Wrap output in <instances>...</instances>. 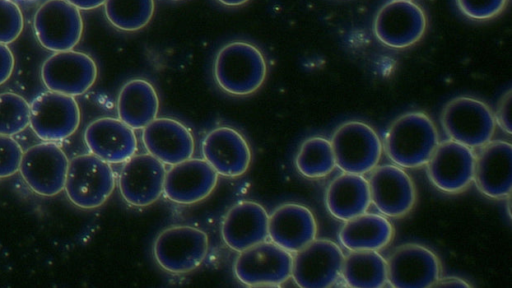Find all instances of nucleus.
I'll list each match as a JSON object with an SVG mask.
<instances>
[{
  "label": "nucleus",
  "instance_id": "obj_1",
  "mask_svg": "<svg viewBox=\"0 0 512 288\" xmlns=\"http://www.w3.org/2000/svg\"><path fill=\"white\" fill-rule=\"evenodd\" d=\"M438 143V131L430 117L421 111H410L391 123L382 146L395 165L418 168L427 163Z\"/></svg>",
  "mask_w": 512,
  "mask_h": 288
},
{
  "label": "nucleus",
  "instance_id": "obj_2",
  "mask_svg": "<svg viewBox=\"0 0 512 288\" xmlns=\"http://www.w3.org/2000/svg\"><path fill=\"white\" fill-rule=\"evenodd\" d=\"M213 70L215 81L223 91L233 96H247L264 83L267 63L257 46L233 41L217 52Z\"/></svg>",
  "mask_w": 512,
  "mask_h": 288
},
{
  "label": "nucleus",
  "instance_id": "obj_3",
  "mask_svg": "<svg viewBox=\"0 0 512 288\" xmlns=\"http://www.w3.org/2000/svg\"><path fill=\"white\" fill-rule=\"evenodd\" d=\"M116 186L111 164L87 153L69 160L64 190L72 204L81 209L102 206Z\"/></svg>",
  "mask_w": 512,
  "mask_h": 288
},
{
  "label": "nucleus",
  "instance_id": "obj_4",
  "mask_svg": "<svg viewBox=\"0 0 512 288\" xmlns=\"http://www.w3.org/2000/svg\"><path fill=\"white\" fill-rule=\"evenodd\" d=\"M441 124L449 139L471 149L491 141L496 128L490 107L469 96H458L447 102L441 113Z\"/></svg>",
  "mask_w": 512,
  "mask_h": 288
},
{
  "label": "nucleus",
  "instance_id": "obj_5",
  "mask_svg": "<svg viewBox=\"0 0 512 288\" xmlns=\"http://www.w3.org/2000/svg\"><path fill=\"white\" fill-rule=\"evenodd\" d=\"M207 233L190 225H174L162 230L153 244L158 265L171 274H186L198 268L207 256Z\"/></svg>",
  "mask_w": 512,
  "mask_h": 288
},
{
  "label": "nucleus",
  "instance_id": "obj_6",
  "mask_svg": "<svg viewBox=\"0 0 512 288\" xmlns=\"http://www.w3.org/2000/svg\"><path fill=\"white\" fill-rule=\"evenodd\" d=\"M293 254L270 240L239 252L233 265L236 279L249 287H276L291 278Z\"/></svg>",
  "mask_w": 512,
  "mask_h": 288
},
{
  "label": "nucleus",
  "instance_id": "obj_7",
  "mask_svg": "<svg viewBox=\"0 0 512 288\" xmlns=\"http://www.w3.org/2000/svg\"><path fill=\"white\" fill-rule=\"evenodd\" d=\"M336 166L343 172L366 174L375 168L383 146L375 130L360 121L341 124L330 140Z\"/></svg>",
  "mask_w": 512,
  "mask_h": 288
},
{
  "label": "nucleus",
  "instance_id": "obj_8",
  "mask_svg": "<svg viewBox=\"0 0 512 288\" xmlns=\"http://www.w3.org/2000/svg\"><path fill=\"white\" fill-rule=\"evenodd\" d=\"M427 25L426 13L417 3L390 0L377 11L373 21V32L385 46L404 49L421 40Z\"/></svg>",
  "mask_w": 512,
  "mask_h": 288
},
{
  "label": "nucleus",
  "instance_id": "obj_9",
  "mask_svg": "<svg viewBox=\"0 0 512 288\" xmlns=\"http://www.w3.org/2000/svg\"><path fill=\"white\" fill-rule=\"evenodd\" d=\"M80 118V108L73 96L48 90L30 104L29 126L44 142H59L72 136Z\"/></svg>",
  "mask_w": 512,
  "mask_h": 288
},
{
  "label": "nucleus",
  "instance_id": "obj_10",
  "mask_svg": "<svg viewBox=\"0 0 512 288\" xmlns=\"http://www.w3.org/2000/svg\"><path fill=\"white\" fill-rule=\"evenodd\" d=\"M68 164L56 142L42 141L23 151L19 172L34 193L52 197L64 190Z\"/></svg>",
  "mask_w": 512,
  "mask_h": 288
},
{
  "label": "nucleus",
  "instance_id": "obj_11",
  "mask_svg": "<svg viewBox=\"0 0 512 288\" xmlns=\"http://www.w3.org/2000/svg\"><path fill=\"white\" fill-rule=\"evenodd\" d=\"M33 28L39 43L47 50H72L83 33L80 10L66 0H47L36 11Z\"/></svg>",
  "mask_w": 512,
  "mask_h": 288
},
{
  "label": "nucleus",
  "instance_id": "obj_12",
  "mask_svg": "<svg viewBox=\"0 0 512 288\" xmlns=\"http://www.w3.org/2000/svg\"><path fill=\"white\" fill-rule=\"evenodd\" d=\"M344 254L328 239H314L293 254L291 278L302 288H328L341 275Z\"/></svg>",
  "mask_w": 512,
  "mask_h": 288
},
{
  "label": "nucleus",
  "instance_id": "obj_13",
  "mask_svg": "<svg viewBox=\"0 0 512 288\" xmlns=\"http://www.w3.org/2000/svg\"><path fill=\"white\" fill-rule=\"evenodd\" d=\"M97 75L98 68L92 57L73 50L55 52L41 68V78L48 90L73 97L87 92Z\"/></svg>",
  "mask_w": 512,
  "mask_h": 288
},
{
  "label": "nucleus",
  "instance_id": "obj_14",
  "mask_svg": "<svg viewBox=\"0 0 512 288\" xmlns=\"http://www.w3.org/2000/svg\"><path fill=\"white\" fill-rule=\"evenodd\" d=\"M387 282L395 288H429L440 278L437 255L421 244L398 246L386 260Z\"/></svg>",
  "mask_w": 512,
  "mask_h": 288
},
{
  "label": "nucleus",
  "instance_id": "obj_15",
  "mask_svg": "<svg viewBox=\"0 0 512 288\" xmlns=\"http://www.w3.org/2000/svg\"><path fill=\"white\" fill-rule=\"evenodd\" d=\"M474 164L473 149L448 139L438 143L425 165L428 178L435 187L456 194L473 182Z\"/></svg>",
  "mask_w": 512,
  "mask_h": 288
},
{
  "label": "nucleus",
  "instance_id": "obj_16",
  "mask_svg": "<svg viewBox=\"0 0 512 288\" xmlns=\"http://www.w3.org/2000/svg\"><path fill=\"white\" fill-rule=\"evenodd\" d=\"M166 165L149 153L135 154L123 163L118 187L123 199L134 207H147L163 194Z\"/></svg>",
  "mask_w": 512,
  "mask_h": 288
},
{
  "label": "nucleus",
  "instance_id": "obj_17",
  "mask_svg": "<svg viewBox=\"0 0 512 288\" xmlns=\"http://www.w3.org/2000/svg\"><path fill=\"white\" fill-rule=\"evenodd\" d=\"M371 203L384 216L407 215L416 202V188L411 177L397 165L376 166L368 180Z\"/></svg>",
  "mask_w": 512,
  "mask_h": 288
},
{
  "label": "nucleus",
  "instance_id": "obj_18",
  "mask_svg": "<svg viewBox=\"0 0 512 288\" xmlns=\"http://www.w3.org/2000/svg\"><path fill=\"white\" fill-rule=\"evenodd\" d=\"M218 176L206 160L191 157L166 171L163 195L176 204H195L213 192Z\"/></svg>",
  "mask_w": 512,
  "mask_h": 288
},
{
  "label": "nucleus",
  "instance_id": "obj_19",
  "mask_svg": "<svg viewBox=\"0 0 512 288\" xmlns=\"http://www.w3.org/2000/svg\"><path fill=\"white\" fill-rule=\"evenodd\" d=\"M203 159L223 177L242 176L251 163V148L235 128L220 126L210 130L202 140Z\"/></svg>",
  "mask_w": 512,
  "mask_h": 288
},
{
  "label": "nucleus",
  "instance_id": "obj_20",
  "mask_svg": "<svg viewBox=\"0 0 512 288\" xmlns=\"http://www.w3.org/2000/svg\"><path fill=\"white\" fill-rule=\"evenodd\" d=\"M473 182L485 196L504 199L512 189V146L503 140L489 141L475 154Z\"/></svg>",
  "mask_w": 512,
  "mask_h": 288
},
{
  "label": "nucleus",
  "instance_id": "obj_21",
  "mask_svg": "<svg viewBox=\"0 0 512 288\" xmlns=\"http://www.w3.org/2000/svg\"><path fill=\"white\" fill-rule=\"evenodd\" d=\"M141 139L147 153L169 166L191 158L195 150L191 131L173 118H155L142 129Z\"/></svg>",
  "mask_w": 512,
  "mask_h": 288
},
{
  "label": "nucleus",
  "instance_id": "obj_22",
  "mask_svg": "<svg viewBox=\"0 0 512 288\" xmlns=\"http://www.w3.org/2000/svg\"><path fill=\"white\" fill-rule=\"evenodd\" d=\"M84 142L91 154L111 165L124 163L138 148L134 130L113 117L92 121L84 131Z\"/></svg>",
  "mask_w": 512,
  "mask_h": 288
},
{
  "label": "nucleus",
  "instance_id": "obj_23",
  "mask_svg": "<svg viewBox=\"0 0 512 288\" xmlns=\"http://www.w3.org/2000/svg\"><path fill=\"white\" fill-rule=\"evenodd\" d=\"M269 214L252 200H241L224 215L221 237L230 249L241 252L268 238Z\"/></svg>",
  "mask_w": 512,
  "mask_h": 288
},
{
  "label": "nucleus",
  "instance_id": "obj_24",
  "mask_svg": "<svg viewBox=\"0 0 512 288\" xmlns=\"http://www.w3.org/2000/svg\"><path fill=\"white\" fill-rule=\"evenodd\" d=\"M316 235L315 217L304 205L285 203L269 215V240L292 254L312 242Z\"/></svg>",
  "mask_w": 512,
  "mask_h": 288
},
{
  "label": "nucleus",
  "instance_id": "obj_25",
  "mask_svg": "<svg viewBox=\"0 0 512 288\" xmlns=\"http://www.w3.org/2000/svg\"><path fill=\"white\" fill-rule=\"evenodd\" d=\"M325 202L329 213L341 221L361 215L371 204L368 181L360 174L344 172L330 182Z\"/></svg>",
  "mask_w": 512,
  "mask_h": 288
},
{
  "label": "nucleus",
  "instance_id": "obj_26",
  "mask_svg": "<svg viewBox=\"0 0 512 288\" xmlns=\"http://www.w3.org/2000/svg\"><path fill=\"white\" fill-rule=\"evenodd\" d=\"M116 110L118 118L133 130H142L159 112V98L154 86L146 79L127 81L119 91Z\"/></svg>",
  "mask_w": 512,
  "mask_h": 288
},
{
  "label": "nucleus",
  "instance_id": "obj_27",
  "mask_svg": "<svg viewBox=\"0 0 512 288\" xmlns=\"http://www.w3.org/2000/svg\"><path fill=\"white\" fill-rule=\"evenodd\" d=\"M393 235L394 228L384 216L365 212L345 221L339 240L349 251H378L391 242Z\"/></svg>",
  "mask_w": 512,
  "mask_h": 288
},
{
  "label": "nucleus",
  "instance_id": "obj_28",
  "mask_svg": "<svg viewBox=\"0 0 512 288\" xmlns=\"http://www.w3.org/2000/svg\"><path fill=\"white\" fill-rule=\"evenodd\" d=\"M341 276L350 287H383L387 283L386 259L376 250L350 251L344 255Z\"/></svg>",
  "mask_w": 512,
  "mask_h": 288
},
{
  "label": "nucleus",
  "instance_id": "obj_29",
  "mask_svg": "<svg viewBox=\"0 0 512 288\" xmlns=\"http://www.w3.org/2000/svg\"><path fill=\"white\" fill-rule=\"evenodd\" d=\"M295 166L306 178L318 179L329 175L336 167L331 142L320 136L306 139L296 154Z\"/></svg>",
  "mask_w": 512,
  "mask_h": 288
},
{
  "label": "nucleus",
  "instance_id": "obj_30",
  "mask_svg": "<svg viewBox=\"0 0 512 288\" xmlns=\"http://www.w3.org/2000/svg\"><path fill=\"white\" fill-rule=\"evenodd\" d=\"M103 5L110 24L124 32L144 28L155 11L154 0H105Z\"/></svg>",
  "mask_w": 512,
  "mask_h": 288
},
{
  "label": "nucleus",
  "instance_id": "obj_31",
  "mask_svg": "<svg viewBox=\"0 0 512 288\" xmlns=\"http://www.w3.org/2000/svg\"><path fill=\"white\" fill-rule=\"evenodd\" d=\"M30 123V104L13 92L0 93V135L14 136Z\"/></svg>",
  "mask_w": 512,
  "mask_h": 288
},
{
  "label": "nucleus",
  "instance_id": "obj_32",
  "mask_svg": "<svg viewBox=\"0 0 512 288\" xmlns=\"http://www.w3.org/2000/svg\"><path fill=\"white\" fill-rule=\"evenodd\" d=\"M24 26L23 14L12 0H0V43L14 42Z\"/></svg>",
  "mask_w": 512,
  "mask_h": 288
},
{
  "label": "nucleus",
  "instance_id": "obj_33",
  "mask_svg": "<svg viewBox=\"0 0 512 288\" xmlns=\"http://www.w3.org/2000/svg\"><path fill=\"white\" fill-rule=\"evenodd\" d=\"M509 0H455L460 12L475 21L490 20L503 12Z\"/></svg>",
  "mask_w": 512,
  "mask_h": 288
},
{
  "label": "nucleus",
  "instance_id": "obj_34",
  "mask_svg": "<svg viewBox=\"0 0 512 288\" xmlns=\"http://www.w3.org/2000/svg\"><path fill=\"white\" fill-rule=\"evenodd\" d=\"M23 150L12 136L0 135V179L19 171Z\"/></svg>",
  "mask_w": 512,
  "mask_h": 288
},
{
  "label": "nucleus",
  "instance_id": "obj_35",
  "mask_svg": "<svg viewBox=\"0 0 512 288\" xmlns=\"http://www.w3.org/2000/svg\"><path fill=\"white\" fill-rule=\"evenodd\" d=\"M511 89L504 93L498 102L494 114L496 124L506 133L511 134Z\"/></svg>",
  "mask_w": 512,
  "mask_h": 288
},
{
  "label": "nucleus",
  "instance_id": "obj_36",
  "mask_svg": "<svg viewBox=\"0 0 512 288\" xmlns=\"http://www.w3.org/2000/svg\"><path fill=\"white\" fill-rule=\"evenodd\" d=\"M15 60L12 51L6 44L0 43V86L12 75Z\"/></svg>",
  "mask_w": 512,
  "mask_h": 288
},
{
  "label": "nucleus",
  "instance_id": "obj_37",
  "mask_svg": "<svg viewBox=\"0 0 512 288\" xmlns=\"http://www.w3.org/2000/svg\"><path fill=\"white\" fill-rule=\"evenodd\" d=\"M79 10H92L104 4L105 0H66Z\"/></svg>",
  "mask_w": 512,
  "mask_h": 288
},
{
  "label": "nucleus",
  "instance_id": "obj_38",
  "mask_svg": "<svg viewBox=\"0 0 512 288\" xmlns=\"http://www.w3.org/2000/svg\"><path fill=\"white\" fill-rule=\"evenodd\" d=\"M434 286L470 287V284L458 277L439 278Z\"/></svg>",
  "mask_w": 512,
  "mask_h": 288
},
{
  "label": "nucleus",
  "instance_id": "obj_39",
  "mask_svg": "<svg viewBox=\"0 0 512 288\" xmlns=\"http://www.w3.org/2000/svg\"><path fill=\"white\" fill-rule=\"evenodd\" d=\"M220 4L227 7H238L244 5L249 0H217Z\"/></svg>",
  "mask_w": 512,
  "mask_h": 288
},
{
  "label": "nucleus",
  "instance_id": "obj_40",
  "mask_svg": "<svg viewBox=\"0 0 512 288\" xmlns=\"http://www.w3.org/2000/svg\"><path fill=\"white\" fill-rule=\"evenodd\" d=\"M408 1H412V0H408Z\"/></svg>",
  "mask_w": 512,
  "mask_h": 288
}]
</instances>
